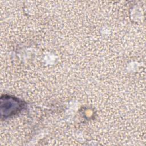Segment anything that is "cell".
<instances>
[{"mask_svg": "<svg viewBox=\"0 0 146 146\" xmlns=\"http://www.w3.org/2000/svg\"><path fill=\"white\" fill-rule=\"evenodd\" d=\"M1 115L7 117L18 112L23 107L22 102L19 99L10 96L1 98Z\"/></svg>", "mask_w": 146, "mask_h": 146, "instance_id": "obj_1", "label": "cell"}]
</instances>
